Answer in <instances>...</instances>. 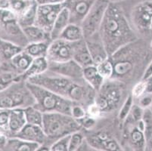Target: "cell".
<instances>
[{
  "mask_svg": "<svg viewBox=\"0 0 152 151\" xmlns=\"http://www.w3.org/2000/svg\"><path fill=\"white\" fill-rule=\"evenodd\" d=\"M0 8H1V9H9V1H8V0H0Z\"/></svg>",
  "mask_w": 152,
  "mask_h": 151,
  "instance_id": "cell-44",
  "label": "cell"
},
{
  "mask_svg": "<svg viewBox=\"0 0 152 151\" xmlns=\"http://www.w3.org/2000/svg\"><path fill=\"white\" fill-rule=\"evenodd\" d=\"M138 105L142 107L143 110L150 108L152 105V95L145 93L139 98H138Z\"/></svg>",
  "mask_w": 152,
  "mask_h": 151,
  "instance_id": "cell-40",
  "label": "cell"
},
{
  "mask_svg": "<svg viewBox=\"0 0 152 151\" xmlns=\"http://www.w3.org/2000/svg\"><path fill=\"white\" fill-rule=\"evenodd\" d=\"M73 60L77 62L83 69L94 65L89 50L87 48L85 39L79 41L75 43Z\"/></svg>",
  "mask_w": 152,
  "mask_h": 151,
  "instance_id": "cell-15",
  "label": "cell"
},
{
  "mask_svg": "<svg viewBox=\"0 0 152 151\" xmlns=\"http://www.w3.org/2000/svg\"><path fill=\"white\" fill-rule=\"evenodd\" d=\"M143 112L144 110L142 107H140L138 104H134L132 109H131L130 113H129V116H127V118L126 120H127V121H130V123H132L133 124L134 123H138V122L140 121V120H142Z\"/></svg>",
  "mask_w": 152,
  "mask_h": 151,
  "instance_id": "cell-34",
  "label": "cell"
},
{
  "mask_svg": "<svg viewBox=\"0 0 152 151\" xmlns=\"http://www.w3.org/2000/svg\"><path fill=\"white\" fill-rule=\"evenodd\" d=\"M95 66H96V69L99 74L104 80L112 78L113 74H114V63L110 59V58L100 62L97 65H95Z\"/></svg>",
  "mask_w": 152,
  "mask_h": 151,
  "instance_id": "cell-30",
  "label": "cell"
},
{
  "mask_svg": "<svg viewBox=\"0 0 152 151\" xmlns=\"http://www.w3.org/2000/svg\"><path fill=\"white\" fill-rule=\"evenodd\" d=\"M109 4L108 0H95L93 2L80 24L84 39L99 31Z\"/></svg>",
  "mask_w": 152,
  "mask_h": 151,
  "instance_id": "cell-6",
  "label": "cell"
},
{
  "mask_svg": "<svg viewBox=\"0 0 152 151\" xmlns=\"http://www.w3.org/2000/svg\"><path fill=\"white\" fill-rule=\"evenodd\" d=\"M64 7V2L60 4L38 5L34 25L50 33L58 15Z\"/></svg>",
  "mask_w": 152,
  "mask_h": 151,
  "instance_id": "cell-8",
  "label": "cell"
},
{
  "mask_svg": "<svg viewBox=\"0 0 152 151\" xmlns=\"http://www.w3.org/2000/svg\"><path fill=\"white\" fill-rule=\"evenodd\" d=\"M7 136L4 135H1L0 134V148L5 147V144L7 143Z\"/></svg>",
  "mask_w": 152,
  "mask_h": 151,
  "instance_id": "cell-45",
  "label": "cell"
},
{
  "mask_svg": "<svg viewBox=\"0 0 152 151\" xmlns=\"http://www.w3.org/2000/svg\"><path fill=\"white\" fill-rule=\"evenodd\" d=\"M95 0H66L64 6L70 12V23L80 25Z\"/></svg>",
  "mask_w": 152,
  "mask_h": 151,
  "instance_id": "cell-11",
  "label": "cell"
},
{
  "mask_svg": "<svg viewBox=\"0 0 152 151\" xmlns=\"http://www.w3.org/2000/svg\"><path fill=\"white\" fill-rule=\"evenodd\" d=\"M146 90H147V85L145 80H141V81L138 82L133 86L131 91V95L133 97L134 99H138L146 93Z\"/></svg>",
  "mask_w": 152,
  "mask_h": 151,
  "instance_id": "cell-37",
  "label": "cell"
},
{
  "mask_svg": "<svg viewBox=\"0 0 152 151\" xmlns=\"http://www.w3.org/2000/svg\"><path fill=\"white\" fill-rule=\"evenodd\" d=\"M152 76V60L151 61L150 63H148V66L144 71L142 77V80H146Z\"/></svg>",
  "mask_w": 152,
  "mask_h": 151,
  "instance_id": "cell-41",
  "label": "cell"
},
{
  "mask_svg": "<svg viewBox=\"0 0 152 151\" xmlns=\"http://www.w3.org/2000/svg\"><path fill=\"white\" fill-rule=\"evenodd\" d=\"M42 128L47 138H59L80 131L81 126L71 116L59 113H43Z\"/></svg>",
  "mask_w": 152,
  "mask_h": 151,
  "instance_id": "cell-5",
  "label": "cell"
},
{
  "mask_svg": "<svg viewBox=\"0 0 152 151\" xmlns=\"http://www.w3.org/2000/svg\"><path fill=\"white\" fill-rule=\"evenodd\" d=\"M11 110H0V134L8 136V124Z\"/></svg>",
  "mask_w": 152,
  "mask_h": 151,
  "instance_id": "cell-35",
  "label": "cell"
},
{
  "mask_svg": "<svg viewBox=\"0 0 152 151\" xmlns=\"http://www.w3.org/2000/svg\"><path fill=\"white\" fill-rule=\"evenodd\" d=\"M38 5H49V4L63 3L66 0H35Z\"/></svg>",
  "mask_w": 152,
  "mask_h": 151,
  "instance_id": "cell-42",
  "label": "cell"
},
{
  "mask_svg": "<svg viewBox=\"0 0 152 151\" xmlns=\"http://www.w3.org/2000/svg\"><path fill=\"white\" fill-rule=\"evenodd\" d=\"M35 2V0H11L9 2V9L17 17H19L23 15Z\"/></svg>",
  "mask_w": 152,
  "mask_h": 151,
  "instance_id": "cell-29",
  "label": "cell"
},
{
  "mask_svg": "<svg viewBox=\"0 0 152 151\" xmlns=\"http://www.w3.org/2000/svg\"><path fill=\"white\" fill-rule=\"evenodd\" d=\"M35 151H51V148L48 146H45V145L42 144Z\"/></svg>",
  "mask_w": 152,
  "mask_h": 151,
  "instance_id": "cell-46",
  "label": "cell"
},
{
  "mask_svg": "<svg viewBox=\"0 0 152 151\" xmlns=\"http://www.w3.org/2000/svg\"><path fill=\"white\" fill-rule=\"evenodd\" d=\"M126 97L125 84L119 80L108 79L104 80L100 89L96 91L94 102L102 113H110L120 109Z\"/></svg>",
  "mask_w": 152,
  "mask_h": 151,
  "instance_id": "cell-4",
  "label": "cell"
},
{
  "mask_svg": "<svg viewBox=\"0 0 152 151\" xmlns=\"http://www.w3.org/2000/svg\"><path fill=\"white\" fill-rule=\"evenodd\" d=\"M129 138L132 146L137 149L144 150L146 147V139L144 131L139 129L135 123L129 131Z\"/></svg>",
  "mask_w": 152,
  "mask_h": 151,
  "instance_id": "cell-27",
  "label": "cell"
},
{
  "mask_svg": "<svg viewBox=\"0 0 152 151\" xmlns=\"http://www.w3.org/2000/svg\"><path fill=\"white\" fill-rule=\"evenodd\" d=\"M28 82L41 86L74 103L86 107L93 103L96 91L86 82H80L47 70L44 73L29 79Z\"/></svg>",
  "mask_w": 152,
  "mask_h": 151,
  "instance_id": "cell-2",
  "label": "cell"
},
{
  "mask_svg": "<svg viewBox=\"0 0 152 151\" xmlns=\"http://www.w3.org/2000/svg\"><path fill=\"white\" fill-rule=\"evenodd\" d=\"M39 146L38 144L12 138L7 141L5 147L8 151H35Z\"/></svg>",
  "mask_w": 152,
  "mask_h": 151,
  "instance_id": "cell-24",
  "label": "cell"
},
{
  "mask_svg": "<svg viewBox=\"0 0 152 151\" xmlns=\"http://www.w3.org/2000/svg\"><path fill=\"white\" fill-rule=\"evenodd\" d=\"M14 138L42 145L45 141L47 137L44 133L42 126L26 124Z\"/></svg>",
  "mask_w": 152,
  "mask_h": 151,
  "instance_id": "cell-13",
  "label": "cell"
},
{
  "mask_svg": "<svg viewBox=\"0 0 152 151\" xmlns=\"http://www.w3.org/2000/svg\"><path fill=\"white\" fill-rule=\"evenodd\" d=\"M70 116L77 121L85 118L86 116H87L86 107L83 105L80 104L74 103L71 108V114H70Z\"/></svg>",
  "mask_w": 152,
  "mask_h": 151,
  "instance_id": "cell-38",
  "label": "cell"
},
{
  "mask_svg": "<svg viewBox=\"0 0 152 151\" xmlns=\"http://www.w3.org/2000/svg\"><path fill=\"white\" fill-rule=\"evenodd\" d=\"M27 124L42 126L43 113L34 106H30L23 109Z\"/></svg>",
  "mask_w": 152,
  "mask_h": 151,
  "instance_id": "cell-28",
  "label": "cell"
},
{
  "mask_svg": "<svg viewBox=\"0 0 152 151\" xmlns=\"http://www.w3.org/2000/svg\"><path fill=\"white\" fill-rule=\"evenodd\" d=\"M37 6L38 4L35 2L23 15L18 17V21L22 29L35 24Z\"/></svg>",
  "mask_w": 152,
  "mask_h": 151,
  "instance_id": "cell-26",
  "label": "cell"
},
{
  "mask_svg": "<svg viewBox=\"0 0 152 151\" xmlns=\"http://www.w3.org/2000/svg\"><path fill=\"white\" fill-rule=\"evenodd\" d=\"M86 110L87 116L90 118L95 119V120H97L98 118H99L102 114L101 110L95 102L88 105L86 107Z\"/></svg>",
  "mask_w": 152,
  "mask_h": 151,
  "instance_id": "cell-39",
  "label": "cell"
},
{
  "mask_svg": "<svg viewBox=\"0 0 152 151\" xmlns=\"http://www.w3.org/2000/svg\"><path fill=\"white\" fill-rule=\"evenodd\" d=\"M145 82H146V85H147L146 93L151 94L152 95V76L149 77L148 80H146Z\"/></svg>",
  "mask_w": 152,
  "mask_h": 151,
  "instance_id": "cell-43",
  "label": "cell"
},
{
  "mask_svg": "<svg viewBox=\"0 0 152 151\" xmlns=\"http://www.w3.org/2000/svg\"><path fill=\"white\" fill-rule=\"evenodd\" d=\"M99 33L109 57L137 39L121 7L111 2L106 10Z\"/></svg>",
  "mask_w": 152,
  "mask_h": 151,
  "instance_id": "cell-1",
  "label": "cell"
},
{
  "mask_svg": "<svg viewBox=\"0 0 152 151\" xmlns=\"http://www.w3.org/2000/svg\"><path fill=\"white\" fill-rule=\"evenodd\" d=\"M132 26L145 36L152 35V2L146 1L135 5L131 13Z\"/></svg>",
  "mask_w": 152,
  "mask_h": 151,
  "instance_id": "cell-7",
  "label": "cell"
},
{
  "mask_svg": "<svg viewBox=\"0 0 152 151\" xmlns=\"http://www.w3.org/2000/svg\"><path fill=\"white\" fill-rule=\"evenodd\" d=\"M27 124L23 109L16 108L10 110L9 124H8V136L14 137Z\"/></svg>",
  "mask_w": 152,
  "mask_h": 151,
  "instance_id": "cell-14",
  "label": "cell"
},
{
  "mask_svg": "<svg viewBox=\"0 0 152 151\" xmlns=\"http://www.w3.org/2000/svg\"><path fill=\"white\" fill-rule=\"evenodd\" d=\"M70 135L59 138L50 147L51 151H68V144Z\"/></svg>",
  "mask_w": 152,
  "mask_h": 151,
  "instance_id": "cell-36",
  "label": "cell"
},
{
  "mask_svg": "<svg viewBox=\"0 0 152 151\" xmlns=\"http://www.w3.org/2000/svg\"><path fill=\"white\" fill-rule=\"evenodd\" d=\"M33 60L34 59L23 50L8 62L12 70V72L18 75H23L30 66Z\"/></svg>",
  "mask_w": 152,
  "mask_h": 151,
  "instance_id": "cell-16",
  "label": "cell"
},
{
  "mask_svg": "<svg viewBox=\"0 0 152 151\" xmlns=\"http://www.w3.org/2000/svg\"><path fill=\"white\" fill-rule=\"evenodd\" d=\"M142 120L144 124V134L145 139L148 140L152 136V110L151 108L144 110Z\"/></svg>",
  "mask_w": 152,
  "mask_h": 151,
  "instance_id": "cell-32",
  "label": "cell"
},
{
  "mask_svg": "<svg viewBox=\"0 0 152 151\" xmlns=\"http://www.w3.org/2000/svg\"><path fill=\"white\" fill-rule=\"evenodd\" d=\"M48 70L76 82H85L83 68L73 59L65 62H49Z\"/></svg>",
  "mask_w": 152,
  "mask_h": 151,
  "instance_id": "cell-10",
  "label": "cell"
},
{
  "mask_svg": "<svg viewBox=\"0 0 152 151\" xmlns=\"http://www.w3.org/2000/svg\"><path fill=\"white\" fill-rule=\"evenodd\" d=\"M58 39L65 40L69 42H77L84 39L83 32L80 25L69 23L61 33Z\"/></svg>",
  "mask_w": 152,
  "mask_h": 151,
  "instance_id": "cell-22",
  "label": "cell"
},
{
  "mask_svg": "<svg viewBox=\"0 0 152 151\" xmlns=\"http://www.w3.org/2000/svg\"><path fill=\"white\" fill-rule=\"evenodd\" d=\"M151 48H152V41H151Z\"/></svg>",
  "mask_w": 152,
  "mask_h": 151,
  "instance_id": "cell-49",
  "label": "cell"
},
{
  "mask_svg": "<svg viewBox=\"0 0 152 151\" xmlns=\"http://www.w3.org/2000/svg\"><path fill=\"white\" fill-rule=\"evenodd\" d=\"M90 144L92 146L96 144L97 147H102L107 151H123L117 141L109 138L108 135L104 132H100L98 135L92 137Z\"/></svg>",
  "mask_w": 152,
  "mask_h": 151,
  "instance_id": "cell-21",
  "label": "cell"
},
{
  "mask_svg": "<svg viewBox=\"0 0 152 151\" xmlns=\"http://www.w3.org/2000/svg\"><path fill=\"white\" fill-rule=\"evenodd\" d=\"M134 104V98L131 95V94L127 95L124 101L123 102L122 105L120 107L118 114H117V118L120 120V122L124 123L126 120L127 116H129V113L131 111L132 106Z\"/></svg>",
  "mask_w": 152,
  "mask_h": 151,
  "instance_id": "cell-31",
  "label": "cell"
},
{
  "mask_svg": "<svg viewBox=\"0 0 152 151\" xmlns=\"http://www.w3.org/2000/svg\"><path fill=\"white\" fill-rule=\"evenodd\" d=\"M108 1L110 2H111V3H118V2L123 1V0H108Z\"/></svg>",
  "mask_w": 152,
  "mask_h": 151,
  "instance_id": "cell-48",
  "label": "cell"
},
{
  "mask_svg": "<svg viewBox=\"0 0 152 151\" xmlns=\"http://www.w3.org/2000/svg\"><path fill=\"white\" fill-rule=\"evenodd\" d=\"M84 39L94 65H97L109 58L99 32Z\"/></svg>",
  "mask_w": 152,
  "mask_h": 151,
  "instance_id": "cell-12",
  "label": "cell"
},
{
  "mask_svg": "<svg viewBox=\"0 0 152 151\" xmlns=\"http://www.w3.org/2000/svg\"><path fill=\"white\" fill-rule=\"evenodd\" d=\"M22 30L28 43L40 42H52L50 33H47L36 25L24 27Z\"/></svg>",
  "mask_w": 152,
  "mask_h": 151,
  "instance_id": "cell-18",
  "label": "cell"
},
{
  "mask_svg": "<svg viewBox=\"0 0 152 151\" xmlns=\"http://www.w3.org/2000/svg\"><path fill=\"white\" fill-rule=\"evenodd\" d=\"M70 12H69L68 8L64 6L58 15L52 29V31L50 33L52 41L59 38L62 31L70 23Z\"/></svg>",
  "mask_w": 152,
  "mask_h": 151,
  "instance_id": "cell-19",
  "label": "cell"
},
{
  "mask_svg": "<svg viewBox=\"0 0 152 151\" xmlns=\"http://www.w3.org/2000/svg\"><path fill=\"white\" fill-rule=\"evenodd\" d=\"M51 42H40L28 43L23 48V51L33 59L38 58H46L47 51Z\"/></svg>",
  "mask_w": 152,
  "mask_h": 151,
  "instance_id": "cell-25",
  "label": "cell"
},
{
  "mask_svg": "<svg viewBox=\"0 0 152 151\" xmlns=\"http://www.w3.org/2000/svg\"><path fill=\"white\" fill-rule=\"evenodd\" d=\"M83 77L86 82L95 91H99L104 82V79L99 74L95 65L83 69Z\"/></svg>",
  "mask_w": 152,
  "mask_h": 151,
  "instance_id": "cell-17",
  "label": "cell"
},
{
  "mask_svg": "<svg viewBox=\"0 0 152 151\" xmlns=\"http://www.w3.org/2000/svg\"><path fill=\"white\" fill-rule=\"evenodd\" d=\"M26 85L34 98V106L42 113H59L70 116L74 102L28 82H26Z\"/></svg>",
  "mask_w": 152,
  "mask_h": 151,
  "instance_id": "cell-3",
  "label": "cell"
},
{
  "mask_svg": "<svg viewBox=\"0 0 152 151\" xmlns=\"http://www.w3.org/2000/svg\"><path fill=\"white\" fill-rule=\"evenodd\" d=\"M75 43L61 39L52 40L47 51V60L49 62H65L72 60Z\"/></svg>",
  "mask_w": 152,
  "mask_h": 151,
  "instance_id": "cell-9",
  "label": "cell"
},
{
  "mask_svg": "<svg viewBox=\"0 0 152 151\" xmlns=\"http://www.w3.org/2000/svg\"><path fill=\"white\" fill-rule=\"evenodd\" d=\"M23 50V47L14 43L12 41L0 39V55L7 62Z\"/></svg>",
  "mask_w": 152,
  "mask_h": 151,
  "instance_id": "cell-23",
  "label": "cell"
},
{
  "mask_svg": "<svg viewBox=\"0 0 152 151\" xmlns=\"http://www.w3.org/2000/svg\"><path fill=\"white\" fill-rule=\"evenodd\" d=\"M84 141L83 135L80 131L72 133L70 135L68 151H77L82 146Z\"/></svg>",
  "mask_w": 152,
  "mask_h": 151,
  "instance_id": "cell-33",
  "label": "cell"
},
{
  "mask_svg": "<svg viewBox=\"0 0 152 151\" xmlns=\"http://www.w3.org/2000/svg\"><path fill=\"white\" fill-rule=\"evenodd\" d=\"M49 69V61L46 58H34L27 71L23 75V80L27 81L29 79L35 77L46 72Z\"/></svg>",
  "mask_w": 152,
  "mask_h": 151,
  "instance_id": "cell-20",
  "label": "cell"
},
{
  "mask_svg": "<svg viewBox=\"0 0 152 151\" xmlns=\"http://www.w3.org/2000/svg\"><path fill=\"white\" fill-rule=\"evenodd\" d=\"M146 147L149 150V151H152V136L146 140Z\"/></svg>",
  "mask_w": 152,
  "mask_h": 151,
  "instance_id": "cell-47",
  "label": "cell"
}]
</instances>
